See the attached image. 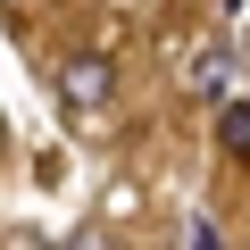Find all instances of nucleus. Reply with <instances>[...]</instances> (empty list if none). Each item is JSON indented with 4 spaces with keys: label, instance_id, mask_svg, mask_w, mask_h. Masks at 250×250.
I'll return each instance as SVG.
<instances>
[{
    "label": "nucleus",
    "instance_id": "f257e3e1",
    "mask_svg": "<svg viewBox=\"0 0 250 250\" xmlns=\"http://www.w3.org/2000/svg\"><path fill=\"white\" fill-rule=\"evenodd\" d=\"M108 92H117V67H108L100 50H83V59L59 67V100H67V117H100Z\"/></svg>",
    "mask_w": 250,
    "mask_h": 250
},
{
    "label": "nucleus",
    "instance_id": "f03ea898",
    "mask_svg": "<svg viewBox=\"0 0 250 250\" xmlns=\"http://www.w3.org/2000/svg\"><path fill=\"white\" fill-rule=\"evenodd\" d=\"M184 83H192L200 100H225V83H233V59H225L217 42H200V50H192V67H184Z\"/></svg>",
    "mask_w": 250,
    "mask_h": 250
},
{
    "label": "nucleus",
    "instance_id": "7ed1b4c3",
    "mask_svg": "<svg viewBox=\"0 0 250 250\" xmlns=\"http://www.w3.org/2000/svg\"><path fill=\"white\" fill-rule=\"evenodd\" d=\"M217 134H225V142H233V150H250V108H242V100H233V108H225V117H217Z\"/></svg>",
    "mask_w": 250,
    "mask_h": 250
},
{
    "label": "nucleus",
    "instance_id": "20e7f679",
    "mask_svg": "<svg viewBox=\"0 0 250 250\" xmlns=\"http://www.w3.org/2000/svg\"><path fill=\"white\" fill-rule=\"evenodd\" d=\"M67 250H117V242H108V225H75V233H67Z\"/></svg>",
    "mask_w": 250,
    "mask_h": 250
}]
</instances>
